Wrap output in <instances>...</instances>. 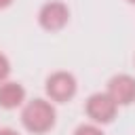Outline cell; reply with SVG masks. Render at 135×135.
Returning a JSON list of instances; mask_svg holds the SVG:
<instances>
[{
    "instance_id": "10",
    "label": "cell",
    "mask_w": 135,
    "mask_h": 135,
    "mask_svg": "<svg viewBox=\"0 0 135 135\" xmlns=\"http://www.w3.org/2000/svg\"><path fill=\"white\" fill-rule=\"evenodd\" d=\"M11 4H13V0H0V11L2 8H8Z\"/></svg>"
},
{
    "instance_id": "3",
    "label": "cell",
    "mask_w": 135,
    "mask_h": 135,
    "mask_svg": "<svg viewBox=\"0 0 135 135\" xmlns=\"http://www.w3.org/2000/svg\"><path fill=\"white\" fill-rule=\"evenodd\" d=\"M84 112L86 116L95 122V124H108L116 118L118 112V103L110 97L108 91L103 93H93L89 95V99L84 101Z\"/></svg>"
},
{
    "instance_id": "8",
    "label": "cell",
    "mask_w": 135,
    "mask_h": 135,
    "mask_svg": "<svg viewBox=\"0 0 135 135\" xmlns=\"http://www.w3.org/2000/svg\"><path fill=\"white\" fill-rule=\"evenodd\" d=\"M8 74H11V61L6 59V55L0 53V84L8 78Z\"/></svg>"
},
{
    "instance_id": "1",
    "label": "cell",
    "mask_w": 135,
    "mask_h": 135,
    "mask_svg": "<svg viewBox=\"0 0 135 135\" xmlns=\"http://www.w3.org/2000/svg\"><path fill=\"white\" fill-rule=\"evenodd\" d=\"M55 122H57L55 105L46 99H32L21 110V124L34 135L49 133L55 127Z\"/></svg>"
},
{
    "instance_id": "4",
    "label": "cell",
    "mask_w": 135,
    "mask_h": 135,
    "mask_svg": "<svg viewBox=\"0 0 135 135\" xmlns=\"http://www.w3.org/2000/svg\"><path fill=\"white\" fill-rule=\"evenodd\" d=\"M68 21H70V8L59 0H51L42 4L38 11V23L46 32H59L68 25Z\"/></svg>"
},
{
    "instance_id": "6",
    "label": "cell",
    "mask_w": 135,
    "mask_h": 135,
    "mask_svg": "<svg viewBox=\"0 0 135 135\" xmlns=\"http://www.w3.org/2000/svg\"><path fill=\"white\" fill-rule=\"evenodd\" d=\"M25 101V89L19 82L13 80H4L0 84V108L4 110H15L19 105H23Z\"/></svg>"
},
{
    "instance_id": "11",
    "label": "cell",
    "mask_w": 135,
    "mask_h": 135,
    "mask_svg": "<svg viewBox=\"0 0 135 135\" xmlns=\"http://www.w3.org/2000/svg\"><path fill=\"white\" fill-rule=\"evenodd\" d=\"M129 2H131V4H135V0H129Z\"/></svg>"
},
{
    "instance_id": "7",
    "label": "cell",
    "mask_w": 135,
    "mask_h": 135,
    "mask_svg": "<svg viewBox=\"0 0 135 135\" xmlns=\"http://www.w3.org/2000/svg\"><path fill=\"white\" fill-rule=\"evenodd\" d=\"M74 135H103V131L99 129V124L86 122V124H80V127L74 131Z\"/></svg>"
},
{
    "instance_id": "9",
    "label": "cell",
    "mask_w": 135,
    "mask_h": 135,
    "mask_svg": "<svg viewBox=\"0 0 135 135\" xmlns=\"http://www.w3.org/2000/svg\"><path fill=\"white\" fill-rule=\"evenodd\" d=\"M0 135H19L15 129H0Z\"/></svg>"
},
{
    "instance_id": "5",
    "label": "cell",
    "mask_w": 135,
    "mask_h": 135,
    "mask_svg": "<svg viewBox=\"0 0 135 135\" xmlns=\"http://www.w3.org/2000/svg\"><path fill=\"white\" fill-rule=\"evenodd\" d=\"M108 93L118 105H131L135 101V78L129 74H116L108 82Z\"/></svg>"
},
{
    "instance_id": "2",
    "label": "cell",
    "mask_w": 135,
    "mask_h": 135,
    "mask_svg": "<svg viewBox=\"0 0 135 135\" xmlns=\"http://www.w3.org/2000/svg\"><path fill=\"white\" fill-rule=\"evenodd\" d=\"M44 91H46V97L51 101H57V103H68L70 99H74L76 91H78V82L74 78V74L65 72V70H59V72H53L46 82H44Z\"/></svg>"
}]
</instances>
